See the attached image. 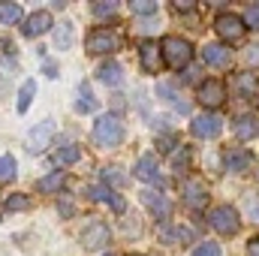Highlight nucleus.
Returning <instances> with one entry per match:
<instances>
[{
	"label": "nucleus",
	"instance_id": "nucleus-39",
	"mask_svg": "<svg viewBox=\"0 0 259 256\" xmlns=\"http://www.w3.org/2000/svg\"><path fill=\"white\" fill-rule=\"evenodd\" d=\"M106 256H115V253H106Z\"/></svg>",
	"mask_w": 259,
	"mask_h": 256
},
{
	"label": "nucleus",
	"instance_id": "nucleus-28",
	"mask_svg": "<svg viewBox=\"0 0 259 256\" xmlns=\"http://www.w3.org/2000/svg\"><path fill=\"white\" fill-rule=\"evenodd\" d=\"M24 208H30V199L24 193H15L6 199V211H24Z\"/></svg>",
	"mask_w": 259,
	"mask_h": 256
},
{
	"label": "nucleus",
	"instance_id": "nucleus-14",
	"mask_svg": "<svg viewBox=\"0 0 259 256\" xmlns=\"http://www.w3.org/2000/svg\"><path fill=\"white\" fill-rule=\"evenodd\" d=\"M202 58H205V64H211V66H217V69H220V66L229 64V58H232V55H229V49H226V46L211 42V46H205V49H202Z\"/></svg>",
	"mask_w": 259,
	"mask_h": 256
},
{
	"label": "nucleus",
	"instance_id": "nucleus-4",
	"mask_svg": "<svg viewBox=\"0 0 259 256\" xmlns=\"http://www.w3.org/2000/svg\"><path fill=\"white\" fill-rule=\"evenodd\" d=\"M220 130H223V118L214 115V112H208V115H196L193 121H190V133H193L196 139H217Z\"/></svg>",
	"mask_w": 259,
	"mask_h": 256
},
{
	"label": "nucleus",
	"instance_id": "nucleus-33",
	"mask_svg": "<svg viewBox=\"0 0 259 256\" xmlns=\"http://www.w3.org/2000/svg\"><path fill=\"white\" fill-rule=\"evenodd\" d=\"M81 94H84V100H78V103H75V112H94V109H97V103L91 100L88 88H81Z\"/></svg>",
	"mask_w": 259,
	"mask_h": 256
},
{
	"label": "nucleus",
	"instance_id": "nucleus-18",
	"mask_svg": "<svg viewBox=\"0 0 259 256\" xmlns=\"http://www.w3.org/2000/svg\"><path fill=\"white\" fill-rule=\"evenodd\" d=\"M88 193H91V199H94V202H109L115 211H124V199L109 190V184H94Z\"/></svg>",
	"mask_w": 259,
	"mask_h": 256
},
{
	"label": "nucleus",
	"instance_id": "nucleus-22",
	"mask_svg": "<svg viewBox=\"0 0 259 256\" xmlns=\"http://www.w3.org/2000/svg\"><path fill=\"white\" fill-rule=\"evenodd\" d=\"M78 157H81V148H78V145H64V148L55 151V166H69V163H75Z\"/></svg>",
	"mask_w": 259,
	"mask_h": 256
},
{
	"label": "nucleus",
	"instance_id": "nucleus-2",
	"mask_svg": "<svg viewBox=\"0 0 259 256\" xmlns=\"http://www.w3.org/2000/svg\"><path fill=\"white\" fill-rule=\"evenodd\" d=\"M160 55H163V61H166L169 69H181V66L190 64V58H193V46H190L187 39L166 36L163 46H160Z\"/></svg>",
	"mask_w": 259,
	"mask_h": 256
},
{
	"label": "nucleus",
	"instance_id": "nucleus-20",
	"mask_svg": "<svg viewBox=\"0 0 259 256\" xmlns=\"http://www.w3.org/2000/svg\"><path fill=\"white\" fill-rule=\"evenodd\" d=\"M72 36H75V30H72V21H61L58 27H55V49H72Z\"/></svg>",
	"mask_w": 259,
	"mask_h": 256
},
{
	"label": "nucleus",
	"instance_id": "nucleus-27",
	"mask_svg": "<svg viewBox=\"0 0 259 256\" xmlns=\"http://www.w3.org/2000/svg\"><path fill=\"white\" fill-rule=\"evenodd\" d=\"M130 12H136V15H154L157 12V0H133Z\"/></svg>",
	"mask_w": 259,
	"mask_h": 256
},
{
	"label": "nucleus",
	"instance_id": "nucleus-21",
	"mask_svg": "<svg viewBox=\"0 0 259 256\" xmlns=\"http://www.w3.org/2000/svg\"><path fill=\"white\" fill-rule=\"evenodd\" d=\"M181 238H193V232L184 229V226H160V241L175 244V241H181Z\"/></svg>",
	"mask_w": 259,
	"mask_h": 256
},
{
	"label": "nucleus",
	"instance_id": "nucleus-29",
	"mask_svg": "<svg viewBox=\"0 0 259 256\" xmlns=\"http://www.w3.org/2000/svg\"><path fill=\"white\" fill-rule=\"evenodd\" d=\"M190 256H220V247H217L214 241H202L199 247H193V253Z\"/></svg>",
	"mask_w": 259,
	"mask_h": 256
},
{
	"label": "nucleus",
	"instance_id": "nucleus-31",
	"mask_svg": "<svg viewBox=\"0 0 259 256\" xmlns=\"http://www.w3.org/2000/svg\"><path fill=\"white\" fill-rule=\"evenodd\" d=\"M115 12H118V3H112V0L109 3H94V15H100V18L103 15H115Z\"/></svg>",
	"mask_w": 259,
	"mask_h": 256
},
{
	"label": "nucleus",
	"instance_id": "nucleus-1",
	"mask_svg": "<svg viewBox=\"0 0 259 256\" xmlns=\"http://www.w3.org/2000/svg\"><path fill=\"white\" fill-rule=\"evenodd\" d=\"M94 142L103 148H118L124 142V124L118 115H103L94 124Z\"/></svg>",
	"mask_w": 259,
	"mask_h": 256
},
{
	"label": "nucleus",
	"instance_id": "nucleus-16",
	"mask_svg": "<svg viewBox=\"0 0 259 256\" xmlns=\"http://www.w3.org/2000/svg\"><path fill=\"white\" fill-rule=\"evenodd\" d=\"M142 202L154 211V217H169V211H172V202L166 199V196H160V193H142Z\"/></svg>",
	"mask_w": 259,
	"mask_h": 256
},
{
	"label": "nucleus",
	"instance_id": "nucleus-7",
	"mask_svg": "<svg viewBox=\"0 0 259 256\" xmlns=\"http://www.w3.org/2000/svg\"><path fill=\"white\" fill-rule=\"evenodd\" d=\"M199 100H202V106H208V109L223 106V100H226V84L217 81V78L202 81V84H199Z\"/></svg>",
	"mask_w": 259,
	"mask_h": 256
},
{
	"label": "nucleus",
	"instance_id": "nucleus-9",
	"mask_svg": "<svg viewBox=\"0 0 259 256\" xmlns=\"http://www.w3.org/2000/svg\"><path fill=\"white\" fill-rule=\"evenodd\" d=\"M109 226L106 223H91L84 232H81V244L88 247V250H103L106 244H109Z\"/></svg>",
	"mask_w": 259,
	"mask_h": 256
},
{
	"label": "nucleus",
	"instance_id": "nucleus-38",
	"mask_svg": "<svg viewBox=\"0 0 259 256\" xmlns=\"http://www.w3.org/2000/svg\"><path fill=\"white\" fill-rule=\"evenodd\" d=\"M42 69H46V75H49V78H55V75H58V66L52 64V61H46V66H42Z\"/></svg>",
	"mask_w": 259,
	"mask_h": 256
},
{
	"label": "nucleus",
	"instance_id": "nucleus-19",
	"mask_svg": "<svg viewBox=\"0 0 259 256\" xmlns=\"http://www.w3.org/2000/svg\"><path fill=\"white\" fill-rule=\"evenodd\" d=\"M235 136L238 139H256L259 136V115H241L235 121Z\"/></svg>",
	"mask_w": 259,
	"mask_h": 256
},
{
	"label": "nucleus",
	"instance_id": "nucleus-3",
	"mask_svg": "<svg viewBox=\"0 0 259 256\" xmlns=\"http://www.w3.org/2000/svg\"><path fill=\"white\" fill-rule=\"evenodd\" d=\"M208 223L220 232V235H235L238 229H241V220H238V211L235 208H229V205H220V208H214L211 211V217H208Z\"/></svg>",
	"mask_w": 259,
	"mask_h": 256
},
{
	"label": "nucleus",
	"instance_id": "nucleus-32",
	"mask_svg": "<svg viewBox=\"0 0 259 256\" xmlns=\"http://www.w3.org/2000/svg\"><path fill=\"white\" fill-rule=\"evenodd\" d=\"M238 88H241V94H244V97H253V91H256V81H253L250 75H238Z\"/></svg>",
	"mask_w": 259,
	"mask_h": 256
},
{
	"label": "nucleus",
	"instance_id": "nucleus-23",
	"mask_svg": "<svg viewBox=\"0 0 259 256\" xmlns=\"http://www.w3.org/2000/svg\"><path fill=\"white\" fill-rule=\"evenodd\" d=\"M36 97V81L33 78H27L24 84H21V91H18V112L24 115L27 112V106H30V100Z\"/></svg>",
	"mask_w": 259,
	"mask_h": 256
},
{
	"label": "nucleus",
	"instance_id": "nucleus-17",
	"mask_svg": "<svg viewBox=\"0 0 259 256\" xmlns=\"http://www.w3.org/2000/svg\"><path fill=\"white\" fill-rule=\"evenodd\" d=\"M97 78H100L103 84H112V88H118V84L124 81V69H121V64H115V61H106V64L97 69Z\"/></svg>",
	"mask_w": 259,
	"mask_h": 256
},
{
	"label": "nucleus",
	"instance_id": "nucleus-15",
	"mask_svg": "<svg viewBox=\"0 0 259 256\" xmlns=\"http://www.w3.org/2000/svg\"><path fill=\"white\" fill-rule=\"evenodd\" d=\"M139 55H142V66H145V72H157V69H160V64H163L160 46H154V42H142Z\"/></svg>",
	"mask_w": 259,
	"mask_h": 256
},
{
	"label": "nucleus",
	"instance_id": "nucleus-12",
	"mask_svg": "<svg viewBox=\"0 0 259 256\" xmlns=\"http://www.w3.org/2000/svg\"><path fill=\"white\" fill-rule=\"evenodd\" d=\"M133 175H136L139 181H145V184H160V166H157L154 154H145V157H139V163H136Z\"/></svg>",
	"mask_w": 259,
	"mask_h": 256
},
{
	"label": "nucleus",
	"instance_id": "nucleus-35",
	"mask_svg": "<svg viewBox=\"0 0 259 256\" xmlns=\"http://www.w3.org/2000/svg\"><path fill=\"white\" fill-rule=\"evenodd\" d=\"M187 160H190V151H187V148H181V154H175V157H172L175 169H187Z\"/></svg>",
	"mask_w": 259,
	"mask_h": 256
},
{
	"label": "nucleus",
	"instance_id": "nucleus-26",
	"mask_svg": "<svg viewBox=\"0 0 259 256\" xmlns=\"http://www.w3.org/2000/svg\"><path fill=\"white\" fill-rule=\"evenodd\" d=\"M12 178H15V157L3 154L0 157V181H12Z\"/></svg>",
	"mask_w": 259,
	"mask_h": 256
},
{
	"label": "nucleus",
	"instance_id": "nucleus-6",
	"mask_svg": "<svg viewBox=\"0 0 259 256\" xmlns=\"http://www.w3.org/2000/svg\"><path fill=\"white\" fill-rule=\"evenodd\" d=\"M121 46V39H118V33H112V30H94L91 36H88V52L91 55H109V52H115Z\"/></svg>",
	"mask_w": 259,
	"mask_h": 256
},
{
	"label": "nucleus",
	"instance_id": "nucleus-13",
	"mask_svg": "<svg viewBox=\"0 0 259 256\" xmlns=\"http://www.w3.org/2000/svg\"><path fill=\"white\" fill-rule=\"evenodd\" d=\"M184 202L199 211V208L208 202V190H205V184H202V181H187V184H184Z\"/></svg>",
	"mask_w": 259,
	"mask_h": 256
},
{
	"label": "nucleus",
	"instance_id": "nucleus-24",
	"mask_svg": "<svg viewBox=\"0 0 259 256\" xmlns=\"http://www.w3.org/2000/svg\"><path fill=\"white\" fill-rule=\"evenodd\" d=\"M21 21V6L18 3H0V24H18Z\"/></svg>",
	"mask_w": 259,
	"mask_h": 256
},
{
	"label": "nucleus",
	"instance_id": "nucleus-36",
	"mask_svg": "<svg viewBox=\"0 0 259 256\" xmlns=\"http://www.w3.org/2000/svg\"><path fill=\"white\" fill-rule=\"evenodd\" d=\"M196 3L193 0H175V12H190Z\"/></svg>",
	"mask_w": 259,
	"mask_h": 256
},
{
	"label": "nucleus",
	"instance_id": "nucleus-5",
	"mask_svg": "<svg viewBox=\"0 0 259 256\" xmlns=\"http://www.w3.org/2000/svg\"><path fill=\"white\" fill-rule=\"evenodd\" d=\"M52 139H55V124H52V121H42V124H36V127L30 130V136H27V151H30V154H42V151L52 145Z\"/></svg>",
	"mask_w": 259,
	"mask_h": 256
},
{
	"label": "nucleus",
	"instance_id": "nucleus-8",
	"mask_svg": "<svg viewBox=\"0 0 259 256\" xmlns=\"http://www.w3.org/2000/svg\"><path fill=\"white\" fill-rule=\"evenodd\" d=\"M250 163H253V154L247 151V148H226L223 151V166L229 169V172H244V169H250Z\"/></svg>",
	"mask_w": 259,
	"mask_h": 256
},
{
	"label": "nucleus",
	"instance_id": "nucleus-30",
	"mask_svg": "<svg viewBox=\"0 0 259 256\" xmlns=\"http://www.w3.org/2000/svg\"><path fill=\"white\" fill-rule=\"evenodd\" d=\"M244 27H250V30H259V6H247V12H244Z\"/></svg>",
	"mask_w": 259,
	"mask_h": 256
},
{
	"label": "nucleus",
	"instance_id": "nucleus-25",
	"mask_svg": "<svg viewBox=\"0 0 259 256\" xmlns=\"http://www.w3.org/2000/svg\"><path fill=\"white\" fill-rule=\"evenodd\" d=\"M61 187H64V175H61V172L46 175V178L36 184V190H39V193H55V190H61Z\"/></svg>",
	"mask_w": 259,
	"mask_h": 256
},
{
	"label": "nucleus",
	"instance_id": "nucleus-11",
	"mask_svg": "<svg viewBox=\"0 0 259 256\" xmlns=\"http://www.w3.org/2000/svg\"><path fill=\"white\" fill-rule=\"evenodd\" d=\"M46 30H52V12H49V9L33 12V15L21 24V33H24V36H42Z\"/></svg>",
	"mask_w": 259,
	"mask_h": 256
},
{
	"label": "nucleus",
	"instance_id": "nucleus-10",
	"mask_svg": "<svg viewBox=\"0 0 259 256\" xmlns=\"http://www.w3.org/2000/svg\"><path fill=\"white\" fill-rule=\"evenodd\" d=\"M217 33L226 39V42H235V39H241L244 36V21L238 18V15H220L217 18Z\"/></svg>",
	"mask_w": 259,
	"mask_h": 256
},
{
	"label": "nucleus",
	"instance_id": "nucleus-37",
	"mask_svg": "<svg viewBox=\"0 0 259 256\" xmlns=\"http://www.w3.org/2000/svg\"><path fill=\"white\" fill-rule=\"evenodd\" d=\"M247 211H253V220L259 223V199H247Z\"/></svg>",
	"mask_w": 259,
	"mask_h": 256
},
{
	"label": "nucleus",
	"instance_id": "nucleus-34",
	"mask_svg": "<svg viewBox=\"0 0 259 256\" xmlns=\"http://www.w3.org/2000/svg\"><path fill=\"white\" fill-rule=\"evenodd\" d=\"M103 178H106V181H112V184H124V181H127V178L118 172V166H109V169L103 172Z\"/></svg>",
	"mask_w": 259,
	"mask_h": 256
}]
</instances>
